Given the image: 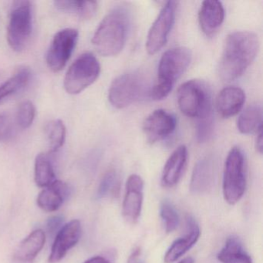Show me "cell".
<instances>
[{
  "label": "cell",
  "mask_w": 263,
  "mask_h": 263,
  "mask_svg": "<svg viewBox=\"0 0 263 263\" xmlns=\"http://www.w3.org/2000/svg\"><path fill=\"white\" fill-rule=\"evenodd\" d=\"M246 95L239 87H228L222 89L216 98L217 111L222 118H229L236 115L242 108Z\"/></svg>",
  "instance_id": "cell-18"
},
{
  "label": "cell",
  "mask_w": 263,
  "mask_h": 263,
  "mask_svg": "<svg viewBox=\"0 0 263 263\" xmlns=\"http://www.w3.org/2000/svg\"><path fill=\"white\" fill-rule=\"evenodd\" d=\"M177 120L175 115L162 109L152 112L144 120L143 130L151 143L164 139L175 132Z\"/></svg>",
  "instance_id": "cell-12"
},
{
  "label": "cell",
  "mask_w": 263,
  "mask_h": 263,
  "mask_svg": "<svg viewBox=\"0 0 263 263\" xmlns=\"http://www.w3.org/2000/svg\"><path fill=\"white\" fill-rule=\"evenodd\" d=\"M187 149L181 145L174 151L164 164L161 175V184L163 187H175L182 177L187 165Z\"/></svg>",
  "instance_id": "cell-14"
},
{
  "label": "cell",
  "mask_w": 263,
  "mask_h": 263,
  "mask_svg": "<svg viewBox=\"0 0 263 263\" xmlns=\"http://www.w3.org/2000/svg\"><path fill=\"white\" fill-rule=\"evenodd\" d=\"M224 19V9L219 1H204L198 13L200 27L206 36L215 34Z\"/></svg>",
  "instance_id": "cell-16"
},
{
  "label": "cell",
  "mask_w": 263,
  "mask_h": 263,
  "mask_svg": "<svg viewBox=\"0 0 263 263\" xmlns=\"http://www.w3.org/2000/svg\"><path fill=\"white\" fill-rule=\"evenodd\" d=\"M256 149L260 154L262 153V132L261 128L257 132Z\"/></svg>",
  "instance_id": "cell-33"
},
{
  "label": "cell",
  "mask_w": 263,
  "mask_h": 263,
  "mask_svg": "<svg viewBox=\"0 0 263 263\" xmlns=\"http://www.w3.org/2000/svg\"><path fill=\"white\" fill-rule=\"evenodd\" d=\"M36 116V108L31 101H24L20 104L16 115V121L22 129L29 128Z\"/></svg>",
  "instance_id": "cell-29"
},
{
  "label": "cell",
  "mask_w": 263,
  "mask_h": 263,
  "mask_svg": "<svg viewBox=\"0 0 263 263\" xmlns=\"http://www.w3.org/2000/svg\"><path fill=\"white\" fill-rule=\"evenodd\" d=\"M216 164L213 157L200 160L194 167L191 178L190 190L193 194L205 193L212 187L215 179Z\"/></svg>",
  "instance_id": "cell-15"
},
{
  "label": "cell",
  "mask_w": 263,
  "mask_h": 263,
  "mask_svg": "<svg viewBox=\"0 0 263 263\" xmlns=\"http://www.w3.org/2000/svg\"><path fill=\"white\" fill-rule=\"evenodd\" d=\"M217 258L221 263H252V257L247 253L237 237H229L219 251Z\"/></svg>",
  "instance_id": "cell-21"
},
{
  "label": "cell",
  "mask_w": 263,
  "mask_h": 263,
  "mask_svg": "<svg viewBox=\"0 0 263 263\" xmlns=\"http://www.w3.org/2000/svg\"><path fill=\"white\" fill-rule=\"evenodd\" d=\"M187 221L189 232L184 236L178 238L172 243L164 255V262H175L183 256L187 251L190 250L199 239L201 235L199 226L191 217L187 218Z\"/></svg>",
  "instance_id": "cell-17"
},
{
  "label": "cell",
  "mask_w": 263,
  "mask_h": 263,
  "mask_svg": "<svg viewBox=\"0 0 263 263\" xmlns=\"http://www.w3.org/2000/svg\"><path fill=\"white\" fill-rule=\"evenodd\" d=\"M262 110L259 104H252L245 109L238 117L237 127L241 134H249L258 132L261 128Z\"/></svg>",
  "instance_id": "cell-24"
},
{
  "label": "cell",
  "mask_w": 263,
  "mask_h": 263,
  "mask_svg": "<svg viewBox=\"0 0 263 263\" xmlns=\"http://www.w3.org/2000/svg\"><path fill=\"white\" fill-rule=\"evenodd\" d=\"M78 36V30L72 28L64 29L53 36L46 56L47 66L52 71L58 73L65 67L76 47Z\"/></svg>",
  "instance_id": "cell-9"
},
{
  "label": "cell",
  "mask_w": 263,
  "mask_h": 263,
  "mask_svg": "<svg viewBox=\"0 0 263 263\" xmlns=\"http://www.w3.org/2000/svg\"><path fill=\"white\" fill-rule=\"evenodd\" d=\"M120 177L115 170H110L106 172L103 176L98 187L97 196L98 198H105L108 195H118L120 189Z\"/></svg>",
  "instance_id": "cell-27"
},
{
  "label": "cell",
  "mask_w": 263,
  "mask_h": 263,
  "mask_svg": "<svg viewBox=\"0 0 263 263\" xmlns=\"http://www.w3.org/2000/svg\"><path fill=\"white\" fill-rule=\"evenodd\" d=\"M144 181L138 175H132L126 183L125 194L122 205L124 219L135 224L139 219L144 200Z\"/></svg>",
  "instance_id": "cell-11"
},
{
  "label": "cell",
  "mask_w": 263,
  "mask_h": 263,
  "mask_svg": "<svg viewBox=\"0 0 263 263\" xmlns=\"http://www.w3.org/2000/svg\"><path fill=\"white\" fill-rule=\"evenodd\" d=\"M177 97L178 107L186 116L200 120L212 115L210 89L203 81L192 80L184 83Z\"/></svg>",
  "instance_id": "cell-5"
},
{
  "label": "cell",
  "mask_w": 263,
  "mask_h": 263,
  "mask_svg": "<svg viewBox=\"0 0 263 263\" xmlns=\"http://www.w3.org/2000/svg\"><path fill=\"white\" fill-rule=\"evenodd\" d=\"M101 65L95 55H81L70 66L64 78V87L70 95H78L96 81Z\"/></svg>",
  "instance_id": "cell-8"
},
{
  "label": "cell",
  "mask_w": 263,
  "mask_h": 263,
  "mask_svg": "<svg viewBox=\"0 0 263 263\" xmlns=\"http://www.w3.org/2000/svg\"><path fill=\"white\" fill-rule=\"evenodd\" d=\"M35 182L41 187H47L55 181V172L50 157L41 153L36 156L34 165Z\"/></svg>",
  "instance_id": "cell-25"
},
{
  "label": "cell",
  "mask_w": 263,
  "mask_h": 263,
  "mask_svg": "<svg viewBox=\"0 0 263 263\" xmlns=\"http://www.w3.org/2000/svg\"><path fill=\"white\" fill-rule=\"evenodd\" d=\"M160 215L164 221L167 233L173 232L179 226L180 218L178 212L172 202L165 200L160 207Z\"/></svg>",
  "instance_id": "cell-28"
},
{
  "label": "cell",
  "mask_w": 263,
  "mask_h": 263,
  "mask_svg": "<svg viewBox=\"0 0 263 263\" xmlns=\"http://www.w3.org/2000/svg\"><path fill=\"white\" fill-rule=\"evenodd\" d=\"M84 263H110V261L104 257L95 256L93 258H89Z\"/></svg>",
  "instance_id": "cell-34"
},
{
  "label": "cell",
  "mask_w": 263,
  "mask_h": 263,
  "mask_svg": "<svg viewBox=\"0 0 263 263\" xmlns=\"http://www.w3.org/2000/svg\"><path fill=\"white\" fill-rule=\"evenodd\" d=\"M53 4L60 11L76 15L81 19H91L98 11V4L96 1L61 0L55 1Z\"/></svg>",
  "instance_id": "cell-23"
},
{
  "label": "cell",
  "mask_w": 263,
  "mask_h": 263,
  "mask_svg": "<svg viewBox=\"0 0 263 263\" xmlns=\"http://www.w3.org/2000/svg\"><path fill=\"white\" fill-rule=\"evenodd\" d=\"M46 137L50 153L58 152L64 146L66 140V127L61 120H53L45 126Z\"/></svg>",
  "instance_id": "cell-26"
},
{
  "label": "cell",
  "mask_w": 263,
  "mask_h": 263,
  "mask_svg": "<svg viewBox=\"0 0 263 263\" xmlns=\"http://www.w3.org/2000/svg\"><path fill=\"white\" fill-rule=\"evenodd\" d=\"M177 8L178 2L168 1L161 9L147 34L146 49L149 54H155L165 45L175 24Z\"/></svg>",
  "instance_id": "cell-10"
},
{
  "label": "cell",
  "mask_w": 263,
  "mask_h": 263,
  "mask_svg": "<svg viewBox=\"0 0 263 263\" xmlns=\"http://www.w3.org/2000/svg\"><path fill=\"white\" fill-rule=\"evenodd\" d=\"M46 236L41 229L33 231L18 246L13 259L16 263H31L45 244Z\"/></svg>",
  "instance_id": "cell-20"
},
{
  "label": "cell",
  "mask_w": 263,
  "mask_h": 263,
  "mask_svg": "<svg viewBox=\"0 0 263 263\" xmlns=\"http://www.w3.org/2000/svg\"><path fill=\"white\" fill-rule=\"evenodd\" d=\"M214 129V121L212 115L198 120L196 126V137L198 142L204 143L212 137Z\"/></svg>",
  "instance_id": "cell-30"
},
{
  "label": "cell",
  "mask_w": 263,
  "mask_h": 263,
  "mask_svg": "<svg viewBox=\"0 0 263 263\" xmlns=\"http://www.w3.org/2000/svg\"><path fill=\"white\" fill-rule=\"evenodd\" d=\"M70 195V189L66 183L54 181L44 189L37 198V204L45 212L58 210Z\"/></svg>",
  "instance_id": "cell-19"
},
{
  "label": "cell",
  "mask_w": 263,
  "mask_h": 263,
  "mask_svg": "<svg viewBox=\"0 0 263 263\" xmlns=\"http://www.w3.org/2000/svg\"><path fill=\"white\" fill-rule=\"evenodd\" d=\"M63 221H64V218L60 215L50 218L47 224V231L49 233L53 235V234L59 232L60 229H61V226L63 224Z\"/></svg>",
  "instance_id": "cell-32"
},
{
  "label": "cell",
  "mask_w": 263,
  "mask_h": 263,
  "mask_svg": "<svg viewBox=\"0 0 263 263\" xmlns=\"http://www.w3.org/2000/svg\"><path fill=\"white\" fill-rule=\"evenodd\" d=\"M33 32V8L30 1L13 2L7 28V41L12 50L21 52L28 45Z\"/></svg>",
  "instance_id": "cell-6"
},
{
  "label": "cell",
  "mask_w": 263,
  "mask_h": 263,
  "mask_svg": "<svg viewBox=\"0 0 263 263\" xmlns=\"http://www.w3.org/2000/svg\"><path fill=\"white\" fill-rule=\"evenodd\" d=\"M141 254V249L140 248H136L135 250L132 252V255L129 257L128 261L127 263H135L138 259V257L140 256Z\"/></svg>",
  "instance_id": "cell-35"
},
{
  "label": "cell",
  "mask_w": 263,
  "mask_h": 263,
  "mask_svg": "<svg viewBox=\"0 0 263 263\" xmlns=\"http://www.w3.org/2000/svg\"><path fill=\"white\" fill-rule=\"evenodd\" d=\"M259 41L255 33L237 31L227 36L220 61L221 79L231 82L242 76L256 58Z\"/></svg>",
  "instance_id": "cell-1"
},
{
  "label": "cell",
  "mask_w": 263,
  "mask_h": 263,
  "mask_svg": "<svg viewBox=\"0 0 263 263\" xmlns=\"http://www.w3.org/2000/svg\"><path fill=\"white\" fill-rule=\"evenodd\" d=\"M191 61L192 53L186 47H175L164 53L158 65V78L150 91L151 97L156 101L167 98Z\"/></svg>",
  "instance_id": "cell-3"
},
{
  "label": "cell",
  "mask_w": 263,
  "mask_h": 263,
  "mask_svg": "<svg viewBox=\"0 0 263 263\" xmlns=\"http://www.w3.org/2000/svg\"><path fill=\"white\" fill-rule=\"evenodd\" d=\"M148 90L144 74L130 71L114 80L108 91V100L113 107L122 109L143 98Z\"/></svg>",
  "instance_id": "cell-7"
},
{
  "label": "cell",
  "mask_w": 263,
  "mask_h": 263,
  "mask_svg": "<svg viewBox=\"0 0 263 263\" xmlns=\"http://www.w3.org/2000/svg\"><path fill=\"white\" fill-rule=\"evenodd\" d=\"M178 263H195V261H194V258H192V257H187V258H184V259L181 260Z\"/></svg>",
  "instance_id": "cell-36"
},
{
  "label": "cell",
  "mask_w": 263,
  "mask_h": 263,
  "mask_svg": "<svg viewBox=\"0 0 263 263\" xmlns=\"http://www.w3.org/2000/svg\"><path fill=\"white\" fill-rule=\"evenodd\" d=\"M81 226L78 220H72L63 226L58 232L52 246L49 261L57 263L67 255V252L76 246L81 238Z\"/></svg>",
  "instance_id": "cell-13"
},
{
  "label": "cell",
  "mask_w": 263,
  "mask_h": 263,
  "mask_svg": "<svg viewBox=\"0 0 263 263\" xmlns=\"http://www.w3.org/2000/svg\"><path fill=\"white\" fill-rule=\"evenodd\" d=\"M130 13L124 7L113 9L97 29L92 44L104 57H115L122 51L130 28Z\"/></svg>",
  "instance_id": "cell-2"
},
{
  "label": "cell",
  "mask_w": 263,
  "mask_h": 263,
  "mask_svg": "<svg viewBox=\"0 0 263 263\" xmlns=\"http://www.w3.org/2000/svg\"><path fill=\"white\" fill-rule=\"evenodd\" d=\"M32 78V72L28 67L20 69L13 77L0 86V104L17 95L24 90Z\"/></svg>",
  "instance_id": "cell-22"
},
{
  "label": "cell",
  "mask_w": 263,
  "mask_h": 263,
  "mask_svg": "<svg viewBox=\"0 0 263 263\" xmlns=\"http://www.w3.org/2000/svg\"><path fill=\"white\" fill-rule=\"evenodd\" d=\"M13 124L8 115L0 114V142L9 141L13 136Z\"/></svg>",
  "instance_id": "cell-31"
},
{
  "label": "cell",
  "mask_w": 263,
  "mask_h": 263,
  "mask_svg": "<svg viewBox=\"0 0 263 263\" xmlns=\"http://www.w3.org/2000/svg\"><path fill=\"white\" fill-rule=\"evenodd\" d=\"M246 161L242 150L233 147L228 154L223 174V196L229 204L241 200L246 189Z\"/></svg>",
  "instance_id": "cell-4"
}]
</instances>
